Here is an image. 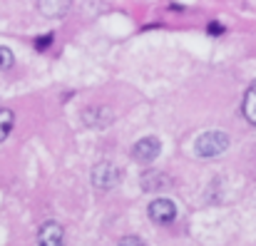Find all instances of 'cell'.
Here are the masks:
<instances>
[{
  "label": "cell",
  "instance_id": "cell-9",
  "mask_svg": "<svg viewBox=\"0 0 256 246\" xmlns=\"http://www.w3.org/2000/svg\"><path fill=\"white\" fill-rule=\"evenodd\" d=\"M242 110H244V117L256 127V80L252 82V87H249L246 94H244V104H242Z\"/></svg>",
  "mask_w": 256,
  "mask_h": 246
},
{
  "label": "cell",
  "instance_id": "cell-14",
  "mask_svg": "<svg viewBox=\"0 0 256 246\" xmlns=\"http://www.w3.org/2000/svg\"><path fill=\"white\" fill-rule=\"evenodd\" d=\"M222 32H224L222 22H209V35H222Z\"/></svg>",
  "mask_w": 256,
  "mask_h": 246
},
{
  "label": "cell",
  "instance_id": "cell-5",
  "mask_svg": "<svg viewBox=\"0 0 256 246\" xmlns=\"http://www.w3.org/2000/svg\"><path fill=\"white\" fill-rule=\"evenodd\" d=\"M174 216H176V206L172 199H154L150 204V219L154 224H170L174 222Z\"/></svg>",
  "mask_w": 256,
  "mask_h": 246
},
{
  "label": "cell",
  "instance_id": "cell-3",
  "mask_svg": "<svg viewBox=\"0 0 256 246\" xmlns=\"http://www.w3.org/2000/svg\"><path fill=\"white\" fill-rule=\"evenodd\" d=\"M160 152H162V142H160L157 137H142V140L134 142V147H132V157L142 164L154 162V160L160 157Z\"/></svg>",
  "mask_w": 256,
  "mask_h": 246
},
{
  "label": "cell",
  "instance_id": "cell-12",
  "mask_svg": "<svg viewBox=\"0 0 256 246\" xmlns=\"http://www.w3.org/2000/svg\"><path fill=\"white\" fill-rule=\"evenodd\" d=\"M117 246H144V242H142L140 236H124Z\"/></svg>",
  "mask_w": 256,
  "mask_h": 246
},
{
  "label": "cell",
  "instance_id": "cell-11",
  "mask_svg": "<svg viewBox=\"0 0 256 246\" xmlns=\"http://www.w3.org/2000/svg\"><path fill=\"white\" fill-rule=\"evenodd\" d=\"M12 62H15V55H12V50L0 45V70H8V68H12Z\"/></svg>",
  "mask_w": 256,
  "mask_h": 246
},
{
  "label": "cell",
  "instance_id": "cell-6",
  "mask_svg": "<svg viewBox=\"0 0 256 246\" xmlns=\"http://www.w3.org/2000/svg\"><path fill=\"white\" fill-rule=\"evenodd\" d=\"M82 120H85L87 127H94V130H104L110 122H112V112L107 107H87L82 112Z\"/></svg>",
  "mask_w": 256,
  "mask_h": 246
},
{
  "label": "cell",
  "instance_id": "cell-8",
  "mask_svg": "<svg viewBox=\"0 0 256 246\" xmlns=\"http://www.w3.org/2000/svg\"><path fill=\"white\" fill-rule=\"evenodd\" d=\"M170 184V176L162 174V172H147L142 176V189L144 192H154V189H164Z\"/></svg>",
  "mask_w": 256,
  "mask_h": 246
},
{
  "label": "cell",
  "instance_id": "cell-1",
  "mask_svg": "<svg viewBox=\"0 0 256 246\" xmlns=\"http://www.w3.org/2000/svg\"><path fill=\"white\" fill-rule=\"evenodd\" d=\"M226 147H229V137L224 132H204L194 142V154L196 157H216V154L226 152Z\"/></svg>",
  "mask_w": 256,
  "mask_h": 246
},
{
  "label": "cell",
  "instance_id": "cell-2",
  "mask_svg": "<svg viewBox=\"0 0 256 246\" xmlns=\"http://www.w3.org/2000/svg\"><path fill=\"white\" fill-rule=\"evenodd\" d=\"M120 182H122V169L117 164H112V162L94 164V169H92V184L97 189H104L107 192V189H114Z\"/></svg>",
  "mask_w": 256,
  "mask_h": 246
},
{
  "label": "cell",
  "instance_id": "cell-7",
  "mask_svg": "<svg viewBox=\"0 0 256 246\" xmlns=\"http://www.w3.org/2000/svg\"><path fill=\"white\" fill-rule=\"evenodd\" d=\"M72 0H38V8L45 18H65Z\"/></svg>",
  "mask_w": 256,
  "mask_h": 246
},
{
  "label": "cell",
  "instance_id": "cell-4",
  "mask_svg": "<svg viewBox=\"0 0 256 246\" xmlns=\"http://www.w3.org/2000/svg\"><path fill=\"white\" fill-rule=\"evenodd\" d=\"M38 246H65V229L58 222H45L38 232Z\"/></svg>",
  "mask_w": 256,
  "mask_h": 246
},
{
  "label": "cell",
  "instance_id": "cell-13",
  "mask_svg": "<svg viewBox=\"0 0 256 246\" xmlns=\"http://www.w3.org/2000/svg\"><path fill=\"white\" fill-rule=\"evenodd\" d=\"M50 42H52V35H45V38H38V40H35V48H38V50H45Z\"/></svg>",
  "mask_w": 256,
  "mask_h": 246
},
{
  "label": "cell",
  "instance_id": "cell-10",
  "mask_svg": "<svg viewBox=\"0 0 256 246\" xmlns=\"http://www.w3.org/2000/svg\"><path fill=\"white\" fill-rule=\"evenodd\" d=\"M12 122H15V114L10 112V110H0V142L10 134V130H12Z\"/></svg>",
  "mask_w": 256,
  "mask_h": 246
}]
</instances>
